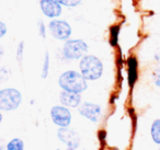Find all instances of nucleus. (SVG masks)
<instances>
[{
	"instance_id": "nucleus-1",
	"label": "nucleus",
	"mask_w": 160,
	"mask_h": 150,
	"mask_svg": "<svg viewBox=\"0 0 160 150\" xmlns=\"http://www.w3.org/2000/svg\"><path fill=\"white\" fill-rule=\"evenodd\" d=\"M59 87L64 91L72 93H81L87 90V80L82 77V75L75 70H68L62 73L58 79Z\"/></svg>"
},
{
	"instance_id": "nucleus-2",
	"label": "nucleus",
	"mask_w": 160,
	"mask_h": 150,
	"mask_svg": "<svg viewBox=\"0 0 160 150\" xmlns=\"http://www.w3.org/2000/svg\"><path fill=\"white\" fill-rule=\"evenodd\" d=\"M80 73L86 80H98L103 73V64L93 55H86L81 58L79 64Z\"/></svg>"
},
{
	"instance_id": "nucleus-3",
	"label": "nucleus",
	"mask_w": 160,
	"mask_h": 150,
	"mask_svg": "<svg viewBox=\"0 0 160 150\" xmlns=\"http://www.w3.org/2000/svg\"><path fill=\"white\" fill-rule=\"evenodd\" d=\"M22 102V95L17 89L7 88L0 90V110L14 111L20 106Z\"/></svg>"
},
{
	"instance_id": "nucleus-4",
	"label": "nucleus",
	"mask_w": 160,
	"mask_h": 150,
	"mask_svg": "<svg viewBox=\"0 0 160 150\" xmlns=\"http://www.w3.org/2000/svg\"><path fill=\"white\" fill-rule=\"evenodd\" d=\"M88 45L82 40H67L62 46V55L67 59H80L86 56Z\"/></svg>"
},
{
	"instance_id": "nucleus-5",
	"label": "nucleus",
	"mask_w": 160,
	"mask_h": 150,
	"mask_svg": "<svg viewBox=\"0 0 160 150\" xmlns=\"http://www.w3.org/2000/svg\"><path fill=\"white\" fill-rule=\"evenodd\" d=\"M57 136L58 139L67 146L66 150H76L80 146V136L73 129L68 127H60L57 132Z\"/></svg>"
},
{
	"instance_id": "nucleus-6",
	"label": "nucleus",
	"mask_w": 160,
	"mask_h": 150,
	"mask_svg": "<svg viewBox=\"0 0 160 150\" xmlns=\"http://www.w3.org/2000/svg\"><path fill=\"white\" fill-rule=\"evenodd\" d=\"M49 31L53 38L59 41H66L71 35V28L66 21L62 20H52L49 22Z\"/></svg>"
},
{
	"instance_id": "nucleus-7",
	"label": "nucleus",
	"mask_w": 160,
	"mask_h": 150,
	"mask_svg": "<svg viewBox=\"0 0 160 150\" xmlns=\"http://www.w3.org/2000/svg\"><path fill=\"white\" fill-rule=\"evenodd\" d=\"M51 117L53 123L59 127H68L71 123V113L65 106H53L51 108Z\"/></svg>"
},
{
	"instance_id": "nucleus-8",
	"label": "nucleus",
	"mask_w": 160,
	"mask_h": 150,
	"mask_svg": "<svg viewBox=\"0 0 160 150\" xmlns=\"http://www.w3.org/2000/svg\"><path fill=\"white\" fill-rule=\"evenodd\" d=\"M79 113L85 118L89 119L93 123H97L101 117V106L98 105V104L86 102V103L80 105Z\"/></svg>"
},
{
	"instance_id": "nucleus-9",
	"label": "nucleus",
	"mask_w": 160,
	"mask_h": 150,
	"mask_svg": "<svg viewBox=\"0 0 160 150\" xmlns=\"http://www.w3.org/2000/svg\"><path fill=\"white\" fill-rule=\"evenodd\" d=\"M41 10L45 17L51 19H55L62 13V6L56 0H41Z\"/></svg>"
},
{
	"instance_id": "nucleus-10",
	"label": "nucleus",
	"mask_w": 160,
	"mask_h": 150,
	"mask_svg": "<svg viewBox=\"0 0 160 150\" xmlns=\"http://www.w3.org/2000/svg\"><path fill=\"white\" fill-rule=\"evenodd\" d=\"M59 101L62 106L67 108H78L81 102V97L79 93H72L62 90L59 94Z\"/></svg>"
},
{
	"instance_id": "nucleus-11",
	"label": "nucleus",
	"mask_w": 160,
	"mask_h": 150,
	"mask_svg": "<svg viewBox=\"0 0 160 150\" xmlns=\"http://www.w3.org/2000/svg\"><path fill=\"white\" fill-rule=\"evenodd\" d=\"M137 79V62L135 58H129L128 60V80L129 84H134Z\"/></svg>"
},
{
	"instance_id": "nucleus-12",
	"label": "nucleus",
	"mask_w": 160,
	"mask_h": 150,
	"mask_svg": "<svg viewBox=\"0 0 160 150\" xmlns=\"http://www.w3.org/2000/svg\"><path fill=\"white\" fill-rule=\"evenodd\" d=\"M150 134L153 142L157 143V145H160V119H156L152 123Z\"/></svg>"
},
{
	"instance_id": "nucleus-13",
	"label": "nucleus",
	"mask_w": 160,
	"mask_h": 150,
	"mask_svg": "<svg viewBox=\"0 0 160 150\" xmlns=\"http://www.w3.org/2000/svg\"><path fill=\"white\" fill-rule=\"evenodd\" d=\"M7 150H24V142L20 138H13L8 142Z\"/></svg>"
},
{
	"instance_id": "nucleus-14",
	"label": "nucleus",
	"mask_w": 160,
	"mask_h": 150,
	"mask_svg": "<svg viewBox=\"0 0 160 150\" xmlns=\"http://www.w3.org/2000/svg\"><path fill=\"white\" fill-rule=\"evenodd\" d=\"M48 71H49V54H48V52H45L44 62H43V68H42V75H41L43 79L47 78Z\"/></svg>"
},
{
	"instance_id": "nucleus-15",
	"label": "nucleus",
	"mask_w": 160,
	"mask_h": 150,
	"mask_svg": "<svg viewBox=\"0 0 160 150\" xmlns=\"http://www.w3.org/2000/svg\"><path fill=\"white\" fill-rule=\"evenodd\" d=\"M23 51H24V42H20V44L18 45V48H17V62L19 65H22L23 62Z\"/></svg>"
},
{
	"instance_id": "nucleus-16",
	"label": "nucleus",
	"mask_w": 160,
	"mask_h": 150,
	"mask_svg": "<svg viewBox=\"0 0 160 150\" xmlns=\"http://www.w3.org/2000/svg\"><path fill=\"white\" fill-rule=\"evenodd\" d=\"M60 6H66V7H76L78 6L81 0H56Z\"/></svg>"
},
{
	"instance_id": "nucleus-17",
	"label": "nucleus",
	"mask_w": 160,
	"mask_h": 150,
	"mask_svg": "<svg viewBox=\"0 0 160 150\" xmlns=\"http://www.w3.org/2000/svg\"><path fill=\"white\" fill-rule=\"evenodd\" d=\"M9 75H10V71L7 70L6 67L0 68V82L6 81V80L8 79V77H9Z\"/></svg>"
},
{
	"instance_id": "nucleus-18",
	"label": "nucleus",
	"mask_w": 160,
	"mask_h": 150,
	"mask_svg": "<svg viewBox=\"0 0 160 150\" xmlns=\"http://www.w3.org/2000/svg\"><path fill=\"white\" fill-rule=\"evenodd\" d=\"M153 80L156 86L160 88V67H157L153 71Z\"/></svg>"
},
{
	"instance_id": "nucleus-19",
	"label": "nucleus",
	"mask_w": 160,
	"mask_h": 150,
	"mask_svg": "<svg viewBox=\"0 0 160 150\" xmlns=\"http://www.w3.org/2000/svg\"><path fill=\"white\" fill-rule=\"evenodd\" d=\"M7 25L3 22H0V38H2L7 33Z\"/></svg>"
},
{
	"instance_id": "nucleus-20",
	"label": "nucleus",
	"mask_w": 160,
	"mask_h": 150,
	"mask_svg": "<svg viewBox=\"0 0 160 150\" xmlns=\"http://www.w3.org/2000/svg\"><path fill=\"white\" fill-rule=\"evenodd\" d=\"M40 34L43 38H46V33H45V25L42 21H40Z\"/></svg>"
},
{
	"instance_id": "nucleus-21",
	"label": "nucleus",
	"mask_w": 160,
	"mask_h": 150,
	"mask_svg": "<svg viewBox=\"0 0 160 150\" xmlns=\"http://www.w3.org/2000/svg\"><path fill=\"white\" fill-rule=\"evenodd\" d=\"M155 59H156V62H159V64H160V47L157 49V51H156V53H155Z\"/></svg>"
},
{
	"instance_id": "nucleus-22",
	"label": "nucleus",
	"mask_w": 160,
	"mask_h": 150,
	"mask_svg": "<svg viewBox=\"0 0 160 150\" xmlns=\"http://www.w3.org/2000/svg\"><path fill=\"white\" fill-rule=\"evenodd\" d=\"M2 56H3V48L2 47H0V59H1Z\"/></svg>"
},
{
	"instance_id": "nucleus-23",
	"label": "nucleus",
	"mask_w": 160,
	"mask_h": 150,
	"mask_svg": "<svg viewBox=\"0 0 160 150\" xmlns=\"http://www.w3.org/2000/svg\"><path fill=\"white\" fill-rule=\"evenodd\" d=\"M1 121H2V115H1V113H0V123H1Z\"/></svg>"
},
{
	"instance_id": "nucleus-24",
	"label": "nucleus",
	"mask_w": 160,
	"mask_h": 150,
	"mask_svg": "<svg viewBox=\"0 0 160 150\" xmlns=\"http://www.w3.org/2000/svg\"><path fill=\"white\" fill-rule=\"evenodd\" d=\"M0 150H3V147H2V145H0Z\"/></svg>"
},
{
	"instance_id": "nucleus-25",
	"label": "nucleus",
	"mask_w": 160,
	"mask_h": 150,
	"mask_svg": "<svg viewBox=\"0 0 160 150\" xmlns=\"http://www.w3.org/2000/svg\"><path fill=\"white\" fill-rule=\"evenodd\" d=\"M159 150H160V148H159Z\"/></svg>"
}]
</instances>
